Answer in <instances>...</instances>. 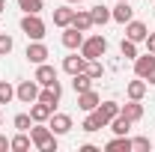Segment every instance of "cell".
Masks as SVG:
<instances>
[{"instance_id": "18", "label": "cell", "mask_w": 155, "mask_h": 152, "mask_svg": "<svg viewBox=\"0 0 155 152\" xmlns=\"http://www.w3.org/2000/svg\"><path fill=\"white\" fill-rule=\"evenodd\" d=\"M72 18H75V9H72L69 3H63V6L54 9V24H57V27H69Z\"/></svg>"}, {"instance_id": "33", "label": "cell", "mask_w": 155, "mask_h": 152, "mask_svg": "<svg viewBox=\"0 0 155 152\" xmlns=\"http://www.w3.org/2000/svg\"><path fill=\"white\" fill-rule=\"evenodd\" d=\"M12 125H15L18 131H30V125H33V116H30V114H18L15 119H12Z\"/></svg>"}, {"instance_id": "37", "label": "cell", "mask_w": 155, "mask_h": 152, "mask_svg": "<svg viewBox=\"0 0 155 152\" xmlns=\"http://www.w3.org/2000/svg\"><path fill=\"white\" fill-rule=\"evenodd\" d=\"M146 84H149V87H155V72H152L149 78H146Z\"/></svg>"}, {"instance_id": "15", "label": "cell", "mask_w": 155, "mask_h": 152, "mask_svg": "<svg viewBox=\"0 0 155 152\" xmlns=\"http://www.w3.org/2000/svg\"><path fill=\"white\" fill-rule=\"evenodd\" d=\"M119 114L125 116V119H131V122H140L143 119V104L134 101V98H128L125 104H119Z\"/></svg>"}, {"instance_id": "23", "label": "cell", "mask_w": 155, "mask_h": 152, "mask_svg": "<svg viewBox=\"0 0 155 152\" xmlns=\"http://www.w3.org/2000/svg\"><path fill=\"white\" fill-rule=\"evenodd\" d=\"M72 90H75V93H87V90H93V78L87 75V72L72 75Z\"/></svg>"}, {"instance_id": "5", "label": "cell", "mask_w": 155, "mask_h": 152, "mask_svg": "<svg viewBox=\"0 0 155 152\" xmlns=\"http://www.w3.org/2000/svg\"><path fill=\"white\" fill-rule=\"evenodd\" d=\"M90 114H96V119L101 122V128H107L110 119L119 114V104H116L114 98H107V101H98V107H96V111H90Z\"/></svg>"}, {"instance_id": "13", "label": "cell", "mask_w": 155, "mask_h": 152, "mask_svg": "<svg viewBox=\"0 0 155 152\" xmlns=\"http://www.w3.org/2000/svg\"><path fill=\"white\" fill-rule=\"evenodd\" d=\"M134 18V9H131V3H116L114 9H110V21H116V24H128V21Z\"/></svg>"}, {"instance_id": "2", "label": "cell", "mask_w": 155, "mask_h": 152, "mask_svg": "<svg viewBox=\"0 0 155 152\" xmlns=\"http://www.w3.org/2000/svg\"><path fill=\"white\" fill-rule=\"evenodd\" d=\"M78 51H81L84 60H101L104 54H107V39L101 36V33H96V36L84 39V45H81Z\"/></svg>"}, {"instance_id": "34", "label": "cell", "mask_w": 155, "mask_h": 152, "mask_svg": "<svg viewBox=\"0 0 155 152\" xmlns=\"http://www.w3.org/2000/svg\"><path fill=\"white\" fill-rule=\"evenodd\" d=\"M143 45H146V51H149V54H155V33H149V36L143 39Z\"/></svg>"}, {"instance_id": "28", "label": "cell", "mask_w": 155, "mask_h": 152, "mask_svg": "<svg viewBox=\"0 0 155 152\" xmlns=\"http://www.w3.org/2000/svg\"><path fill=\"white\" fill-rule=\"evenodd\" d=\"M81 131H87V134L101 131V122L96 119V114H87V116H84V122H81Z\"/></svg>"}, {"instance_id": "21", "label": "cell", "mask_w": 155, "mask_h": 152, "mask_svg": "<svg viewBox=\"0 0 155 152\" xmlns=\"http://www.w3.org/2000/svg\"><path fill=\"white\" fill-rule=\"evenodd\" d=\"M51 114H54V111H51L45 101H33V104H30V116H33V122H48Z\"/></svg>"}, {"instance_id": "19", "label": "cell", "mask_w": 155, "mask_h": 152, "mask_svg": "<svg viewBox=\"0 0 155 152\" xmlns=\"http://www.w3.org/2000/svg\"><path fill=\"white\" fill-rule=\"evenodd\" d=\"M84 66H87V60L81 57V54H69V57L63 60V72H66V75H78V72H84Z\"/></svg>"}, {"instance_id": "41", "label": "cell", "mask_w": 155, "mask_h": 152, "mask_svg": "<svg viewBox=\"0 0 155 152\" xmlns=\"http://www.w3.org/2000/svg\"><path fill=\"white\" fill-rule=\"evenodd\" d=\"M0 107H3V104H0Z\"/></svg>"}, {"instance_id": "35", "label": "cell", "mask_w": 155, "mask_h": 152, "mask_svg": "<svg viewBox=\"0 0 155 152\" xmlns=\"http://www.w3.org/2000/svg\"><path fill=\"white\" fill-rule=\"evenodd\" d=\"M9 149V137H6V134H0V152H6Z\"/></svg>"}, {"instance_id": "26", "label": "cell", "mask_w": 155, "mask_h": 152, "mask_svg": "<svg viewBox=\"0 0 155 152\" xmlns=\"http://www.w3.org/2000/svg\"><path fill=\"white\" fill-rule=\"evenodd\" d=\"M18 9H21V12H33V15H39V12L45 9V0H18Z\"/></svg>"}, {"instance_id": "36", "label": "cell", "mask_w": 155, "mask_h": 152, "mask_svg": "<svg viewBox=\"0 0 155 152\" xmlns=\"http://www.w3.org/2000/svg\"><path fill=\"white\" fill-rule=\"evenodd\" d=\"M81 152H101V149H98V146H93V143H84V146H81Z\"/></svg>"}, {"instance_id": "32", "label": "cell", "mask_w": 155, "mask_h": 152, "mask_svg": "<svg viewBox=\"0 0 155 152\" xmlns=\"http://www.w3.org/2000/svg\"><path fill=\"white\" fill-rule=\"evenodd\" d=\"M12 48H15V39L9 36V33H0V57H9Z\"/></svg>"}, {"instance_id": "20", "label": "cell", "mask_w": 155, "mask_h": 152, "mask_svg": "<svg viewBox=\"0 0 155 152\" xmlns=\"http://www.w3.org/2000/svg\"><path fill=\"white\" fill-rule=\"evenodd\" d=\"M72 27H78L81 33L93 30V15H90V9H78V12H75V18H72Z\"/></svg>"}, {"instance_id": "29", "label": "cell", "mask_w": 155, "mask_h": 152, "mask_svg": "<svg viewBox=\"0 0 155 152\" xmlns=\"http://www.w3.org/2000/svg\"><path fill=\"white\" fill-rule=\"evenodd\" d=\"M84 72L93 78V81H98V78L104 75V66H101V60H87V66H84Z\"/></svg>"}, {"instance_id": "14", "label": "cell", "mask_w": 155, "mask_h": 152, "mask_svg": "<svg viewBox=\"0 0 155 152\" xmlns=\"http://www.w3.org/2000/svg\"><path fill=\"white\" fill-rule=\"evenodd\" d=\"M98 101H101V95L96 90H87V93H78V107L84 111V114H90V111H96Z\"/></svg>"}, {"instance_id": "40", "label": "cell", "mask_w": 155, "mask_h": 152, "mask_svg": "<svg viewBox=\"0 0 155 152\" xmlns=\"http://www.w3.org/2000/svg\"><path fill=\"white\" fill-rule=\"evenodd\" d=\"M116 3H119V0H116ZM122 3H131V0H122Z\"/></svg>"}, {"instance_id": "17", "label": "cell", "mask_w": 155, "mask_h": 152, "mask_svg": "<svg viewBox=\"0 0 155 152\" xmlns=\"http://www.w3.org/2000/svg\"><path fill=\"white\" fill-rule=\"evenodd\" d=\"M146 90H149V84H146L143 78H134V81H128V87H125V95H128V98H134V101H140V98L146 95Z\"/></svg>"}, {"instance_id": "9", "label": "cell", "mask_w": 155, "mask_h": 152, "mask_svg": "<svg viewBox=\"0 0 155 152\" xmlns=\"http://www.w3.org/2000/svg\"><path fill=\"white\" fill-rule=\"evenodd\" d=\"M84 39H87V36H84L78 27H72V24H69V27H63V36H60V42H63V48H69V51H78V48L84 45Z\"/></svg>"}, {"instance_id": "12", "label": "cell", "mask_w": 155, "mask_h": 152, "mask_svg": "<svg viewBox=\"0 0 155 152\" xmlns=\"http://www.w3.org/2000/svg\"><path fill=\"white\" fill-rule=\"evenodd\" d=\"M146 36H149V27H146L143 21H134V18H131L128 24H125V39H131V42H137V45H140Z\"/></svg>"}, {"instance_id": "6", "label": "cell", "mask_w": 155, "mask_h": 152, "mask_svg": "<svg viewBox=\"0 0 155 152\" xmlns=\"http://www.w3.org/2000/svg\"><path fill=\"white\" fill-rule=\"evenodd\" d=\"M60 98H63V87H60V81H54L51 87H42V90H39V98H36V101H45L51 111H57Z\"/></svg>"}, {"instance_id": "38", "label": "cell", "mask_w": 155, "mask_h": 152, "mask_svg": "<svg viewBox=\"0 0 155 152\" xmlns=\"http://www.w3.org/2000/svg\"><path fill=\"white\" fill-rule=\"evenodd\" d=\"M3 12H6V0H0V15H3Z\"/></svg>"}, {"instance_id": "4", "label": "cell", "mask_w": 155, "mask_h": 152, "mask_svg": "<svg viewBox=\"0 0 155 152\" xmlns=\"http://www.w3.org/2000/svg\"><path fill=\"white\" fill-rule=\"evenodd\" d=\"M39 90H42V87L36 84V78H33V81H21L18 87H15V98H18L21 104H33L39 98Z\"/></svg>"}, {"instance_id": "11", "label": "cell", "mask_w": 155, "mask_h": 152, "mask_svg": "<svg viewBox=\"0 0 155 152\" xmlns=\"http://www.w3.org/2000/svg\"><path fill=\"white\" fill-rule=\"evenodd\" d=\"M36 84L39 87H51V84H54V81H57V69H54V66H51V63H39L36 66Z\"/></svg>"}, {"instance_id": "1", "label": "cell", "mask_w": 155, "mask_h": 152, "mask_svg": "<svg viewBox=\"0 0 155 152\" xmlns=\"http://www.w3.org/2000/svg\"><path fill=\"white\" fill-rule=\"evenodd\" d=\"M30 140H33V146H36L39 152H57V134L51 131L45 122H33L30 125Z\"/></svg>"}, {"instance_id": "24", "label": "cell", "mask_w": 155, "mask_h": 152, "mask_svg": "<svg viewBox=\"0 0 155 152\" xmlns=\"http://www.w3.org/2000/svg\"><path fill=\"white\" fill-rule=\"evenodd\" d=\"M90 15H93V27H98V24H101V27H104V24H107V21H110V9H107V6H101V3H98V6H93V9H90Z\"/></svg>"}, {"instance_id": "31", "label": "cell", "mask_w": 155, "mask_h": 152, "mask_svg": "<svg viewBox=\"0 0 155 152\" xmlns=\"http://www.w3.org/2000/svg\"><path fill=\"white\" fill-rule=\"evenodd\" d=\"M12 98H15V87L9 81H0V104H9Z\"/></svg>"}, {"instance_id": "39", "label": "cell", "mask_w": 155, "mask_h": 152, "mask_svg": "<svg viewBox=\"0 0 155 152\" xmlns=\"http://www.w3.org/2000/svg\"><path fill=\"white\" fill-rule=\"evenodd\" d=\"M66 3H84V0H66Z\"/></svg>"}, {"instance_id": "8", "label": "cell", "mask_w": 155, "mask_h": 152, "mask_svg": "<svg viewBox=\"0 0 155 152\" xmlns=\"http://www.w3.org/2000/svg\"><path fill=\"white\" fill-rule=\"evenodd\" d=\"M152 72H155V54H149V51H146V54H137V60H134V78H143V81H146Z\"/></svg>"}, {"instance_id": "25", "label": "cell", "mask_w": 155, "mask_h": 152, "mask_svg": "<svg viewBox=\"0 0 155 152\" xmlns=\"http://www.w3.org/2000/svg\"><path fill=\"white\" fill-rule=\"evenodd\" d=\"M131 125H134V122L125 119L122 114H116L114 119H110V131H114V134H128V131H131Z\"/></svg>"}, {"instance_id": "22", "label": "cell", "mask_w": 155, "mask_h": 152, "mask_svg": "<svg viewBox=\"0 0 155 152\" xmlns=\"http://www.w3.org/2000/svg\"><path fill=\"white\" fill-rule=\"evenodd\" d=\"M30 146H33V140H30L27 131H18L15 137H9V149H15V152H27Z\"/></svg>"}, {"instance_id": "3", "label": "cell", "mask_w": 155, "mask_h": 152, "mask_svg": "<svg viewBox=\"0 0 155 152\" xmlns=\"http://www.w3.org/2000/svg\"><path fill=\"white\" fill-rule=\"evenodd\" d=\"M45 30H48V24L33 15V12H24V18H21V33L30 39V42H39V39H45Z\"/></svg>"}, {"instance_id": "16", "label": "cell", "mask_w": 155, "mask_h": 152, "mask_svg": "<svg viewBox=\"0 0 155 152\" xmlns=\"http://www.w3.org/2000/svg\"><path fill=\"white\" fill-rule=\"evenodd\" d=\"M107 152H131V137L128 134H114V140L104 143Z\"/></svg>"}, {"instance_id": "7", "label": "cell", "mask_w": 155, "mask_h": 152, "mask_svg": "<svg viewBox=\"0 0 155 152\" xmlns=\"http://www.w3.org/2000/svg\"><path fill=\"white\" fill-rule=\"evenodd\" d=\"M24 57L30 60L33 66H39V63H48V57H51V51H48V45H45V42L39 39V42H30V45H27Z\"/></svg>"}, {"instance_id": "10", "label": "cell", "mask_w": 155, "mask_h": 152, "mask_svg": "<svg viewBox=\"0 0 155 152\" xmlns=\"http://www.w3.org/2000/svg\"><path fill=\"white\" fill-rule=\"evenodd\" d=\"M72 125H75L72 116H69V114H57V111H54L51 119H48V128L57 134V137H60V134H69V131H72Z\"/></svg>"}, {"instance_id": "27", "label": "cell", "mask_w": 155, "mask_h": 152, "mask_svg": "<svg viewBox=\"0 0 155 152\" xmlns=\"http://www.w3.org/2000/svg\"><path fill=\"white\" fill-rule=\"evenodd\" d=\"M119 54H122L125 60H137V42L122 39V42H119Z\"/></svg>"}, {"instance_id": "30", "label": "cell", "mask_w": 155, "mask_h": 152, "mask_svg": "<svg viewBox=\"0 0 155 152\" xmlns=\"http://www.w3.org/2000/svg\"><path fill=\"white\" fill-rule=\"evenodd\" d=\"M149 149H152V140L149 137H143V134L131 137V152H149Z\"/></svg>"}]
</instances>
